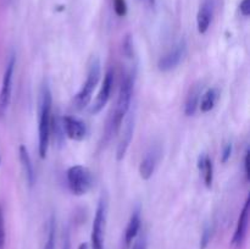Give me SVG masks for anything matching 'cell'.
<instances>
[{
    "label": "cell",
    "instance_id": "cell-1",
    "mask_svg": "<svg viewBox=\"0 0 250 249\" xmlns=\"http://www.w3.org/2000/svg\"><path fill=\"white\" fill-rule=\"evenodd\" d=\"M51 106H53V98L51 90L48 82L42 84L39 92V105H38V151L42 159L46 158L50 142V124H51Z\"/></svg>",
    "mask_w": 250,
    "mask_h": 249
},
{
    "label": "cell",
    "instance_id": "cell-2",
    "mask_svg": "<svg viewBox=\"0 0 250 249\" xmlns=\"http://www.w3.org/2000/svg\"><path fill=\"white\" fill-rule=\"evenodd\" d=\"M133 87H134V76L132 73L127 75L124 78L120 87L119 98H117L116 107L114 110L110 124H107V137H111L119 132L121 128L122 121H124L125 116L128 112L129 106H131L132 94H133Z\"/></svg>",
    "mask_w": 250,
    "mask_h": 249
},
{
    "label": "cell",
    "instance_id": "cell-3",
    "mask_svg": "<svg viewBox=\"0 0 250 249\" xmlns=\"http://www.w3.org/2000/svg\"><path fill=\"white\" fill-rule=\"evenodd\" d=\"M100 75H102V66H100V60L97 56H93L89 61V65H88V72H87V78H85V82L83 83L82 88L80 89V92L75 95V106L78 110L84 109L88 104H89L90 99H92V94L94 92V89L97 88L98 82L100 80Z\"/></svg>",
    "mask_w": 250,
    "mask_h": 249
},
{
    "label": "cell",
    "instance_id": "cell-4",
    "mask_svg": "<svg viewBox=\"0 0 250 249\" xmlns=\"http://www.w3.org/2000/svg\"><path fill=\"white\" fill-rule=\"evenodd\" d=\"M66 177L70 190L77 197L87 194L94 182L89 168L82 165L71 166L66 172Z\"/></svg>",
    "mask_w": 250,
    "mask_h": 249
},
{
    "label": "cell",
    "instance_id": "cell-5",
    "mask_svg": "<svg viewBox=\"0 0 250 249\" xmlns=\"http://www.w3.org/2000/svg\"><path fill=\"white\" fill-rule=\"evenodd\" d=\"M106 217H107L106 197H105V195H102L99 203H98L94 220H93L92 236H90V242H92V249H103V248H104Z\"/></svg>",
    "mask_w": 250,
    "mask_h": 249
},
{
    "label": "cell",
    "instance_id": "cell-6",
    "mask_svg": "<svg viewBox=\"0 0 250 249\" xmlns=\"http://www.w3.org/2000/svg\"><path fill=\"white\" fill-rule=\"evenodd\" d=\"M15 66H16V56H15V54H11L6 63V67H5L1 90H0V115H4L6 112L10 100H11L12 78H14Z\"/></svg>",
    "mask_w": 250,
    "mask_h": 249
},
{
    "label": "cell",
    "instance_id": "cell-7",
    "mask_svg": "<svg viewBox=\"0 0 250 249\" xmlns=\"http://www.w3.org/2000/svg\"><path fill=\"white\" fill-rule=\"evenodd\" d=\"M186 53H187V43H186L185 39H181L172 46V49L168 53L161 56L158 62L159 70L163 71V72H168V71L176 68L183 60Z\"/></svg>",
    "mask_w": 250,
    "mask_h": 249
},
{
    "label": "cell",
    "instance_id": "cell-8",
    "mask_svg": "<svg viewBox=\"0 0 250 249\" xmlns=\"http://www.w3.org/2000/svg\"><path fill=\"white\" fill-rule=\"evenodd\" d=\"M112 84H114V72H112V70H109L106 72V75H105L104 82H103L102 88H100L97 99L94 100V103H93L92 106H90V114L97 115L104 109V106L107 104V102H109L110 99Z\"/></svg>",
    "mask_w": 250,
    "mask_h": 249
},
{
    "label": "cell",
    "instance_id": "cell-9",
    "mask_svg": "<svg viewBox=\"0 0 250 249\" xmlns=\"http://www.w3.org/2000/svg\"><path fill=\"white\" fill-rule=\"evenodd\" d=\"M61 121L66 137L72 141H83L85 138L88 129L84 122L73 116H63Z\"/></svg>",
    "mask_w": 250,
    "mask_h": 249
},
{
    "label": "cell",
    "instance_id": "cell-10",
    "mask_svg": "<svg viewBox=\"0 0 250 249\" xmlns=\"http://www.w3.org/2000/svg\"><path fill=\"white\" fill-rule=\"evenodd\" d=\"M249 207H250V199L246 200V204H244L243 210L241 211L239 215L238 222H237L236 231H234L233 237H232V246L233 247H241L243 243L244 238H246L247 229H248V221H249Z\"/></svg>",
    "mask_w": 250,
    "mask_h": 249
},
{
    "label": "cell",
    "instance_id": "cell-11",
    "mask_svg": "<svg viewBox=\"0 0 250 249\" xmlns=\"http://www.w3.org/2000/svg\"><path fill=\"white\" fill-rule=\"evenodd\" d=\"M159 156H160V149L158 146L150 148V150L146 151L143 160L141 161V165H139V175L143 180L146 181L153 176L156 165H158Z\"/></svg>",
    "mask_w": 250,
    "mask_h": 249
},
{
    "label": "cell",
    "instance_id": "cell-12",
    "mask_svg": "<svg viewBox=\"0 0 250 249\" xmlns=\"http://www.w3.org/2000/svg\"><path fill=\"white\" fill-rule=\"evenodd\" d=\"M133 131H134V114H131L127 119L126 124H125L124 133H122L121 139L119 142V145H117L116 150V159L117 161H121L122 159L126 155L127 150H128V146L131 144L132 137H133Z\"/></svg>",
    "mask_w": 250,
    "mask_h": 249
},
{
    "label": "cell",
    "instance_id": "cell-13",
    "mask_svg": "<svg viewBox=\"0 0 250 249\" xmlns=\"http://www.w3.org/2000/svg\"><path fill=\"white\" fill-rule=\"evenodd\" d=\"M141 210H139V208H137L133 214H132L128 225L126 227V232H125V247L126 248H128L132 242L138 236L139 229H141Z\"/></svg>",
    "mask_w": 250,
    "mask_h": 249
},
{
    "label": "cell",
    "instance_id": "cell-14",
    "mask_svg": "<svg viewBox=\"0 0 250 249\" xmlns=\"http://www.w3.org/2000/svg\"><path fill=\"white\" fill-rule=\"evenodd\" d=\"M212 1L211 0H205L203 5L200 6L199 12L197 16V24H198V32L200 34H204L205 32L209 29L210 22L212 19Z\"/></svg>",
    "mask_w": 250,
    "mask_h": 249
},
{
    "label": "cell",
    "instance_id": "cell-15",
    "mask_svg": "<svg viewBox=\"0 0 250 249\" xmlns=\"http://www.w3.org/2000/svg\"><path fill=\"white\" fill-rule=\"evenodd\" d=\"M198 168H199L200 173H203L205 186L208 188H211L212 182H214V165L208 154H200L198 158Z\"/></svg>",
    "mask_w": 250,
    "mask_h": 249
},
{
    "label": "cell",
    "instance_id": "cell-16",
    "mask_svg": "<svg viewBox=\"0 0 250 249\" xmlns=\"http://www.w3.org/2000/svg\"><path fill=\"white\" fill-rule=\"evenodd\" d=\"M19 153H20V161H21V165H22V168H23V172H24V176H26L27 182H28L29 187H33V185L36 183V173H34L33 164H32L31 156H29L26 145H20Z\"/></svg>",
    "mask_w": 250,
    "mask_h": 249
},
{
    "label": "cell",
    "instance_id": "cell-17",
    "mask_svg": "<svg viewBox=\"0 0 250 249\" xmlns=\"http://www.w3.org/2000/svg\"><path fill=\"white\" fill-rule=\"evenodd\" d=\"M220 98V90L217 88H209L204 94L202 95L199 100V107L202 112H209L216 105L217 100Z\"/></svg>",
    "mask_w": 250,
    "mask_h": 249
},
{
    "label": "cell",
    "instance_id": "cell-18",
    "mask_svg": "<svg viewBox=\"0 0 250 249\" xmlns=\"http://www.w3.org/2000/svg\"><path fill=\"white\" fill-rule=\"evenodd\" d=\"M200 95H202V90H200V85H194L190 89L189 94H188L187 100H186L185 105V112L187 116H192L195 114L198 106H199Z\"/></svg>",
    "mask_w": 250,
    "mask_h": 249
},
{
    "label": "cell",
    "instance_id": "cell-19",
    "mask_svg": "<svg viewBox=\"0 0 250 249\" xmlns=\"http://www.w3.org/2000/svg\"><path fill=\"white\" fill-rule=\"evenodd\" d=\"M44 249H55V220L51 216L48 227V237H46Z\"/></svg>",
    "mask_w": 250,
    "mask_h": 249
},
{
    "label": "cell",
    "instance_id": "cell-20",
    "mask_svg": "<svg viewBox=\"0 0 250 249\" xmlns=\"http://www.w3.org/2000/svg\"><path fill=\"white\" fill-rule=\"evenodd\" d=\"M211 236H212V227L210 225L205 226L204 231H203L202 234V239H200V249H205L209 244V242L211 241Z\"/></svg>",
    "mask_w": 250,
    "mask_h": 249
},
{
    "label": "cell",
    "instance_id": "cell-21",
    "mask_svg": "<svg viewBox=\"0 0 250 249\" xmlns=\"http://www.w3.org/2000/svg\"><path fill=\"white\" fill-rule=\"evenodd\" d=\"M114 9L117 16L124 17L127 14V4L125 0H114Z\"/></svg>",
    "mask_w": 250,
    "mask_h": 249
},
{
    "label": "cell",
    "instance_id": "cell-22",
    "mask_svg": "<svg viewBox=\"0 0 250 249\" xmlns=\"http://www.w3.org/2000/svg\"><path fill=\"white\" fill-rule=\"evenodd\" d=\"M232 150H233V144H232V142H229V143L225 144L224 148H222V153H221L222 163L226 164L227 161L229 160V158H231V155H232Z\"/></svg>",
    "mask_w": 250,
    "mask_h": 249
},
{
    "label": "cell",
    "instance_id": "cell-23",
    "mask_svg": "<svg viewBox=\"0 0 250 249\" xmlns=\"http://www.w3.org/2000/svg\"><path fill=\"white\" fill-rule=\"evenodd\" d=\"M5 248V220L4 212L0 207V249Z\"/></svg>",
    "mask_w": 250,
    "mask_h": 249
},
{
    "label": "cell",
    "instance_id": "cell-24",
    "mask_svg": "<svg viewBox=\"0 0 250 249\" xmlns=\"http://www.w3.org/2000/svg\"><path fill=\"white\" fill-rule=\"evenodd\" d=\"M124 53L127 58H132L133 55V43H132L131 36H127L124 41Z\"/></svg>",
    "mask_w": 250,
    "mask_h": 249
},
{
    "label": "cell",
    "instance_id": "cell-25",
    "mask_svg": "<svg viewBox=\"0 0 250 249\" xmlns=\"http://www.w3.org/2000/svg\"><path fill=\"white\" fill-rule=\"evenodd\" d=\"M132 249H146V238L144 234H141L134 242Z\"/></svg>",
    "mask_w": 250,
    "mask_h": 249
},
{
    "label": "cell",
    "instance_id": "cell-26",
    "mask_svg": "<svg viewBox=\"0 0 250 249\" xmlns=\"http://www.w3.org/2000/svg\"><path fill=\"white\" fill-rule=\"evenodd\" d=\"M241 12L243 16H249L250 14V0H243L241 2Z\"/></svg>",
    "mask_w": 250,
    "mask_h": 249
},
{
    "label": "cell",
    "instance_id": "cell-27",
    "mask_svg": "<svg viewBox=\"0 0 250 249\" xmlns=\"http://www.w3.org/2000/svg\"><path fill=\"white\" fill-rule=\"evenodd\" d=\"M249 150H247L246 153V158H244V171H246V176H247V180L250 178V171H249Z\"/></svg>",
    "mask_w": 250,
    "mask_h": 249
},
{
    "label": "cell",
    "instance_id": "cell-28",
    "mask_svg": "<svg viewBox=\"0 0 250 249\" xmlns=\"http://www.w3.org/2000/svg\"><path fill=\"white\" fill-rule=\"evenodd\" d=\"M62 249H70V241H68L67 234H66V238L63 239V248Z\"/></svg>",
    "mask_w": 250,
    "mask_h": 249
},
{
    "label": "cell",
    "instance_id": "cell-29",
    "mask_svg": "<svg viewBox=\"0 0 250 249\" xmlns=\"http://www.w3.org/2000/svg\"><path fill=\"white\" fill-rule=\"evenodd\" d=\"M78 249H88V244L87 243H82L80 247H78Z\"/></svg>",
    "mask_w": 250,
    "mask_h": 249
}]
</instances>
